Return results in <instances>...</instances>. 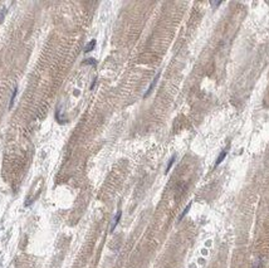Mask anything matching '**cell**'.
Listing matches in <instances>:
<instances>
[{"instance_id":"cell-2","label":"cell","mask_w":269,"mask_h":268,"mask_svg":"<svg viewBox=\"0 0 269 268\" xmlns=\"http://www.w3.org/2000/svg\"><path fill=\"white\" fill-rule=\"evenodd\" d=\"M121 217H122V212H121V210H118V212H117V214H116V217H114L113 224H112V227H111V232H113L114 229H116L117 224L119 223V220H121Z\"/></svg>"},{"instance_id":"cell-9","label":"cell","mask_w":269,"mask_h":268,"mask_svg":"<svg viewBox=\"0 0 269 268\" xmlns=\"http://www.w3.org/2000/svg\"><path fill=\"white\" fill-rule=\"evenodd\" d=\"M5 12H7V10H5V8H4V9H3V12H1V14H0V23L3 22V18L5 17Z\"/></svg>"},{"instance_id":"cell-7","label":"cell","mask_w":269,"mask_h":268,"mask_svg":"<svg viewBox=\"0 0 269 268\" xmlns=\"http://www.w3.org/2000/svg\"><path fill=\"white\" fill-rule=\"evenodd\" d=\"M175 159H176V156H175V155H174V156L170 159V161H168V165H167V167H166V171H165V174H167L168 171H170L171 166L174 165V162H175Z\"/></svg>"},{"instance_id":"cell-4","label":"cell","mask_w":269,"mask_h":268,"mask_svg":"<svg viewBox=\"0 0 269 268\" xmlns=\"http://www.w3.org/2000/svg\"><path fill=\"white\" fill-rule=\"evenodd\" d=\"M17 93H18V87L15 86V87H14V89H13V95H12V97H10V103H9V108L13 107L14 101H15V97H17Z\"/></svg>"},{"instance_id":"cell-5","label":"cell","mask_w":269,"mask_h":268,"mask_svg":"<svg viewBox=\"0 0 269 268\" xmlns=\"http://www.w3.org/2000/svg\"><path fill=\"white\" fill-rule=\"evenodd\" d=\"M191 205H192V203H189V204L186 205V208H185V209H184V212L181 213V214H180V217H179V222H180V220H182L184 219V217H185L186 214H187V213H189V210H190V208H191Z\"/></svg>"},{"instance_id":"cell-6","label":"cell","mask_w":269,"mask_h":268,"mask_svg":"<svg viewBox=\"0 0 269 268\" xmlns=\"http://www.w3.org/2000/svg\"><path fill=\"white\" fill-rule=\"evenodd\" d=\"M226 154H228V151H223L220 155H219V157H218V160H216V162H215V167L218 166V165H220V164L223 162V160L226 157Z\"/></svg>"},{"instance_id":"cell-3","label":"cell","mask_w":269,"mask_h":268,"mask_svg":"<svg viewBox=\"0 0 269 268\" xmlns=\"http://www.w3.org/2000/svg\"><path fill=\"white\" fill-rule=\"evenodd\" d=\"M94 47H96V41H94V39H92V41L89 42L86 47H84V52H86V53L91 52V51H93V49H94Z\"/></svg>"},{"instance_id":"cell-1","label":"cell","mask_w":269,"mask_h":268,"mask_svg":"<svg viewBox=\"0 0 269 268\" xmlns=\"http://www.w3.org/2000/svg\"><path fill=\"white\" fill-rule=\"evenodd\" d=\"M160 76H161V72H158L156 76H155V78H153V81H152V83L150 84V87L147 88V91H146V93L145 95H143V98H147L148 96L151 95V92L153 91V88H155V86L157 84V82H158V78H160Z\"/></svg>"},{"instance_id":"cell-8","label":"cell","mask_w":269,"mask_h":268,"mask_svg":"<svg viewBox=\"0 0 269 268\" xmlns=\"http://www.w3.org/2000/svg\"><path fill=\"white\" fill-rule=\"evenodd\" d=\"M83 63H84V64H93V66H96V64H97L96 59H93V58H88V59H86V61H84Z\"/></svg>"},{"instance_id":"cell-10","label":"cell","mask_w":269,"mask_h":268,"mask_svg":"<svg viewBox=\"0 0 269 268\" xmlns=\"http://www.w3.org/2000/svg\"><path fill=\"white\" fill-rule=\"evenodd\" d=\"M96 82H97V79H94V81H93V83H92V86H91V89H93V87L96 86Z\"/></svg>"}]
</instances>
